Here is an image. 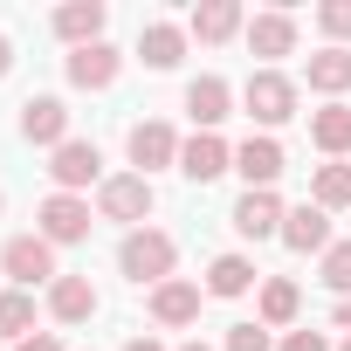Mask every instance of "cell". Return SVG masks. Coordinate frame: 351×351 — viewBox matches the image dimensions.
<instances>
[{
	"label": "cell",
	"mask_w": 351,
	"mask_h": 351,
	"mask_svg": "<svg viewBox=\"0 0 351 351\" xmlns=\"http://www.w3.org/2000/svg\"><path fill=\"white\" fill-rule=\"evenodd\" d=\"M200 282H186V276H172V282H158L152 289V324H165V330H186V324H200Z\"/></svg>",
	"instance_id": "7c38bea8"
},
{
	"label": "cell",
	"mask_w": 351,
	"mask_h": 351,
	"mask_svg": "<svg viewBox=\"0 0 351 351\" xmlns=\"http://www.w3.org/2000/svg\"><path fill=\"white\" fill-rule=\"evenodd\" d=\"M180 172H186L193 186H207V180H221V172H234V145L221 131H193L180 145Z\"/></svg>",
	"instance_id": "30bf717a"
},
{
	"label": "cell",
	"mask_w": 351,
	"mask_h": 351,
	"mask_svg": "<svg viewBox=\"0 0 351 351\" xmlns=\"http://www.w3.org/2000/svg\"><path fill=\"white\" fill-rule=\"evenodd\" d=\"M69 90H110L117 76H124V56L110 49V42H90V49H69Z\"/></svg>",
	"instance_id": "8fae6325"
},
{
	"label": "cell",
	"mask_w": 351,
	"mask_h": 351,
	"mask_svg": "<svg viewBox=\"0 0 351 351\" xmlns=\"http://www.w3.org/2000/svg\"><path fill=\"white\" fill-rule=\"evenodd\" d=\"M276 337H269V324H228V344L221 351H269Z\"/></svg>",
	"instance_id": "f1b7e54d"
},
{
	"label": "cell",
	"mask_w": 351,
	"mask_h": 351,
	"mask_svg": "<svg viewBox=\"0 0 351 351\" xmlns=\"http://www.w3.org/2000/svg\"><path fill=\"white\" fill-rule=\"evenodd\" d=\"M255 289V262L248 255H214L207 262V296H248Z\"/></svg>",
	"instance_id": "d4e9b609"
},
{
	"label": "cell",
	"mask_w": 351,
	"mask_h": 351,
	"mask_svg": "<svg viewBox=\"0 0 351 351\" xmlns=\"http://www.w3.org/2000/svg\"><path fill=\"white\" fill-rule=\"evenodd\" d=\"M303 76H310V90L344 97V90H351V49H317V56L303 62Z\"/></svg>",
	"instance_id": "603a6c76"
},
{
	"label": "cell",
	"mask_w": 351,
	"mask_h": 351,
	"mask_svg": "<svg viewBox=\"0 0 351 351\" xmlns=\"http://www.w3.org/2000/svg\"><path fill=\"white\" fill-rule=\"evenodd\" d=\"M317 282H324V289H337V296H351V241H330V248H324Z\"/></svg>",
	"instance_id": "4316f807"
},
{
	"label": "cell",
	"mask_w": 351,
	"mask_h": 351,
	"mask_svg": "<svg viewBox=\"0 0 351 351\" xmlns=\"http://www.w3.org/2000/svg\"><path fill=\"white\" fill-rule=\"evenodd\" d=\"M97 221L145 228L152 221V180H145V172H110V180L97 186Z\"/></svg>",
	"instance_id": "3957f363"
},
{
	"label": "cell",
	"mask_w": 351,
	"mask_h": 351,
	"mask_svg": "<svg viewBox=\"0 0 351 351\" xmlns=\"http://www.w3.org/2000/svg\"><path fill=\"white\" fill-rule=\"evenodd\" d=\"M276 241L296 248V255H324V248H330V214H324L317 200H303V207L282 214V234H276Z\"/></svg>",
	"instance_id": "5bb4252c"
},
{
	"label": "cell",
	"mask_w": 351,
	"mask_h": 351,
	"mask_svg": "<svg viewBox=\"0 0 351 351\" xmlns=\"http://www.w3.org/2000/svg\"><path fill=\"white\" fill-rule=\"evenodd\" d=\"M21 138L28 145H49V152L69 145V104L62 97H28L21 104Z\"/></svg>",
	"instance_id": "4fadbf2b"
},
{
	"label": "cell",
	"mask_w": 351,
	"mask_h": 351,
	"mask_svg": "<svg viewBox=\"0 0 351 351\" xmlns=\"http://www.w3.org/2000/svg\"><path fill=\"white\" fill-rule=\"evenodd\" d=\"M49 317H56V324H90V317H97L90 276H56V282H49Z\"/></svg>",
	"instance_id": "ffe728a7"
},
{
	"label": "cell",
	"mask_w": 351,
	"mask_h": 351,
	"mask_svg": "<svg viewBox=\"0 0 351 351\" xmlns=\"http://www.w3.org/2000/svg\"><path fill=\"white\" fill-rule=\"evenodd\" d=\"M186 35H193L200 49H214V42H228V35H248V21H241L234 0H200L193 21H186Z\"/></svg>",
	"instance_id": "d6986e66"
},
{
	"label": "cell",
	"mask_w": 351,
	"mask_h": 351,
	"mask_svg": "<svg viewBox=\"0 0 351 351\" xmlns=\"http://www.w3.org/2000/svg\"><path fill=\"white\" fill-rule=\"evenodd\" d=\"M276 351H330V337H324V330H289Z\"/></svg>",
	"instance_id": "f546056e"
},
{
	"label": "cell",
	"mask_w": 351,
	"mask_h": 351,
	"mask_svg": "<svg viewBox=\"0 0 351 351\" xmlns=\"http://www.w3.org/2000/svg\"><path fill=\"white\" fill-rule=\"evenodd\" d=\"M14 351H62V337H56V330H35V337H21Z\"/></svg>",
	"instance_id": "4dcf8cb0"
},
{
	"label": "cell",
	"mask_w": 351,
	"mask_h": 351,
	"mask_svg": "<svg viewBox=\"0 0 351 351\" xmlns=\"http://www.w3.org/2000/svg\"><path fill=\"white\" fill-rule=\"evenodd\" d=\"M296 310H303V289H296V282H282V276H269V282H262V296H255V324L289 330V324H296Z\"/></svg>",
	"instance_id": "44dd1931"
},
{
	"label": "cell",
	"mask_w": 351,
	"mask_h": 351,
	"mask_svg": "<svg viewBox=\"0 0 351 351\" xmlns=\"http://www.w3.org/2000/svg\"><path fill=\"white\" fill-rule=\"evenodd\" d=\"M282 214H289V207H282L276 193H241L228 221H234L241 241H269V234H282Z\"/></svg>",
	"instance_id": "e0dca14e"
},
{
	"label": "cell",
	"mask_w": 351,
	"mask_h": 351,
	"mask_svg": "<svg viewBox=\"0 0 351 351\" xmlns=\"http://www.w3.org/2000/svg\"><path fill=\"white\" fill-rule=\"evenodd\" d=\"M248 56H262V69H276L282 56H296V14L289 8H262L248 21Z\"/></svg>",
	"instance_id": "9c48e42d"
},
{
	"label": "cell",
	"mask_w": 351,
	"mask_h": 351,
	"mask_svg": "<svg viewBox=\"0 0 351 351\" xmlns=\"http://www.w3.org/2000/svg\"><path fill=\"white\" fill-rule=\"evenodd\" d=\"M310 200H317L324 214L351 207V158H330V165H317V172H310Z\"/></svg>",
	"instance_id": "cb8c5ba5"
},
{
	"label": "cell",
	"mask_w": 351,
	"mask_h": 351,
	"mask_svg": "<svg viewBox=\"0 0 351 351\" xmlns=\"http://www.w3.org/2000/svg\"><path fill=\"white\" fill-rule=\"evenodd\" d=\"M0 207H8V193H0Z\"/></svg>",
	"instance_id": "8d00e7d4"
},
{
	"label": "cell",
	"mask_w": 351,
	"mask_h": 351,
	"mask_svg": "<svg viewBox=\"0 0 351 351\" xmlns=\"http://www.w3.org/2000/svg\"><path fill=\"white\" fill-rule=\"evenodd\" d=\"M0 269L14 276V289H35V282H56L62 269H56V248L42 241V234H14L8 248H0Z\"/></svg>",
	"instance_id": "52a82bcc"
},
{
	"label": "cell",
	"mask_w": 351,
	"mask_h": 351,
	"mask_svg": "<svg viewBox=\"0 0 351 351\" xmlns=\"http://www.w3.org/2000/svg\"><path fill=\"white\" fill-rule=\"evenodd\" d=\"M124 152H131V165L152 180V172L180 165V131H172L165 117H138V124H131V138H124Z\"/></svg>",
	"instance_id": "8992f818"
},
{
	"label": "cell",
	"mask_w": 351,
	"mask_h": 351,
	"mask_svg": "<svg viewBox=\"0 0 351 351\" xmlns=\"http://www.w3.org/2000/svg\"><path fill=\"white\" fill-rule=\"evenodd\" d=\"M310 145H317L324 158H344V152H351V104H324V110H310Z\"/></svg>",
	"instance_id": "7402d4cb"
},
{
	"label": "cell",
	"mask_w": 351,
	"mask_h": 351,
	"mask_svg": "<svg viewBox=\"0 0 351 351\" xmlns=\"http://www.w3.org/2000/svg\"><path fill=\"white\" fill-rule=\"evenodd\" d=\"M172 262H180V241H172L165 228H131L124 248H117V269H124L138 289H145V282H152V289L172 282Z\"/></svg>",
	"instance_id": "6da1fadb"
},
{
	"label": "cell",
	"mask_w": 351,
	"mask_h": 351,
	"mask_svg": "<svg viewBox=\"0 0 351 351\" xmlns=\"http://www.w3.org/2000/svg\"><path fill=\"white\" fill-rule=\"evenodd\" d=\"M234 172L248 180V193H276V180L289 172V158H282V145L262 131V138H241V145H234Z\"/></svg>",
	"instance_id": "ba28073f"
},
{
	"label": "cell",
	"mask_w": 351,
	"mask_h": 351,
	"mask_svg": "<svg viewBox=\"0 0 351 351\" xmlns=\"http://www.w3.org/2000/svg\"><path fill=\"white\" fill-rule=\"evenodd\" d=\"M228 110H234L228 76H193V83H186V117H193V131H221Z\"/></svg>",
	"instance_id": "2e32d148"
},
{
	"label": "cell",
	"mask_w": 351,
	"mask_h": 351,
	"mask_svg": "<svg viewBox=\"0 0 351 351\" xmlns=\"http://www.w3.org/2000/svg\"><path fill=\"white\" fill-rule=\"evenodd\" d=\"M180 351H214V344H200V337H193V344H180Z\"/></svg>",
	"instance_id": "e575fe53"
},
{
	"label": "cell",
	"mask_w": 351,
	"mask_h": 351,
	"mask_svg": "<svg viewBox=\"0 0 351 351\" xmlns=\"http://www.w3.org/2000/svg\"><path fill=\"white\" fill-rule=\"evenodd\" d=\"M296 104H303V90H296V76H282V69H255V76L241 83V110H248L262 131L289 124V117H296Z\"/></svg>",
	"instance_id": "7a4b0ae2"
},
{
	"label": "cell",
	"mask_w": 351,
	"mask_h": 351,
	"mask_svg": "<svg viewBox=\"0 0 351 351\" xmlns=\"http://www.w3.org/2000/svg\"><path fill=\"white\" fill-rule=\"evenodd\" d=\"M337 351H351V337H344V344H337Z\"/></svg>",
	"instance_id": "d590c367"
},
{
	"label": "cell",
	"mask_w": 351,
	"mask_h": 351,
	"mask_svg": "<svg viewBox=\"0 0 351 351\" xmlns=\"http://www.w3.org/2000/svg\"><path fill=\"white\" fill-rule=\"evenodd\" d=\"M330 317H337V330H351V296H337V310H330Z\"/></svg>",
	"instance_id": "1f68e13d"
},
{
	"label": "cell",
	"mask_w": 351,
	"mask_h": 351,
	"mask_svg": "<svg viewBox=\"0 0 351 351\" xmlns=\"http://www.w3.org/2000/svg\"><path fill=\"white\" fill-rule=\"evenodd\" d=\"M317 28L330 35V49H344V42H351V0H324V8H317Z\"/></svg>",
	"instance_id": "83f0119b"
},
{
	"label": "cell",
	"mask_w": 351,
	"mask_h": 351,
	"mask_svg": "<svg viewBox=\"0 0 351 351\" xmlns=\"http://www.w3.org/2000/svg\"><path fill=\"white\" fill-rule=\"evenodd\" d=\"M124 351H165V344H158V337H131Z\"/></svg>",
	"instance_id": "836d02e7"
},
{
	"label": "cell",
	"mask_w": 351,
	"mask_h": 351,
	"mask_svg": "<svg viewBox=\"0 0 351 351\" xmlns=\"http://www.w3.org/2000/svg\"><path fill=\"white\" fill-rule=\"evenodd\" d=\"M35 330V289H0V337H28Z\"/></svg>",
	"instance_id": "484cf974"
},
{
	"label": "cell",
	"mask_w": 351,
	"mask_h": 351,
	"mask_svg": "<svg viewBox=\"0 0 351 351\" xmlns=\"http://www.w3.org/2000/svg\"><path fill=\"white\" fill-rule=\"evenodd\" d=\"M8 69H14V42H8V35H0V76H8Z\"/></svg>",
	"instance_id": "d6a6232c"
},
{
	"label": "cell",
	"mask_w": 351,
	"mask_h": 351,
	"mask_svg": "<svg viewBox=\"0 0 351 351\" xmlns=\"http://www.w3.org/2000/svg\"><path fill=\"white\" fill-rule=\"evenodd\" d=\"M104 21H110V8H104V0H69V8H56V14H49V28H56L69 49L104 42Z\"/></svg>",
	"instance_id": "9a60e30c"
},
{
	"label": "cell",
	"mask_w": 351,
	"mask_h": 351,
	"mask_svg": "<svg viewBox=\"0 0 351 351\" xmlns=\"http://www.w3.org/2000/svg\"><path fill=\"white\" fill-rule=\"evenodd\" d=\"M49 180H56V193L104 186V152H97L90 138H69V145H56V152H49Z\"/></svg>",
	"instance_id": "5b68a950"
},
{
	"label": "cell",
	"mask_w": 351,
	"mask_h": 351,
	"mask_svg": "<svg viewBox=\"0 0 351 351\" xmlns=\"http://www.w3.org/2000/svg\"><path fill=\"white\" fill-rule=\"evenodd\" d=\"M90 200L83 193H49L42 207H35V234L49 241V248H69V241H90Z\"/></svg>",
	"instance_id": "277c9868"
},
{
	"label": "cell",
	"mask_w": 351,
	"mask_h": 351,
	"mask_svg": "<svg viewBox=\"0 0 351 351\" xmlns=\"http://www.w3.org/2000/svg\"><path fill=\"white\" fill-rule=\"evenodd\" d=\"M138 62L145 69H180L186 62V28L180 21H145L138 28Z\"/></svg>",
	"instance_id": "ac0fdd59"
}]
</instances>
